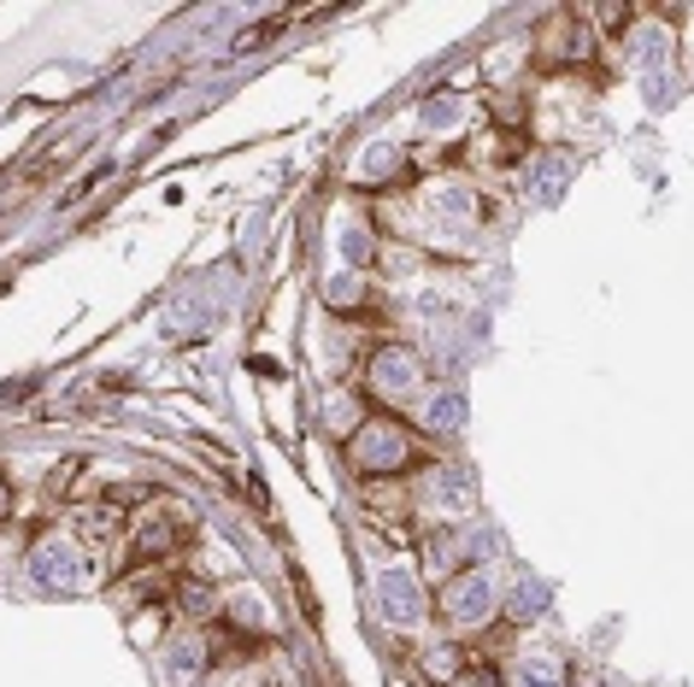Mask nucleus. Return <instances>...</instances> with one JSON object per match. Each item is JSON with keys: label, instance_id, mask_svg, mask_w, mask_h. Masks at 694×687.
Returning <instances> with one entry per match:
<instances>
[{"label": "nucleus", "instance_id": "f257e3e1", "mask_svg": "<svg viewBox=\"0 0 694 687\" xmlns=\"http://www.w3.org/2000/svg\"><path fill=\"white\" fill-rule=\"evenodd\" d=\"M83 576H89V564H83V552L71 547L65 535H48L41 547L30 552V582L48 594H77Z\"/></svg>", "mask_w": 694, "mask_h": 687}, {"label": "nucleus", "instance_id": "f03ea898", "mask_svg": "<svg viewBox=\"0 0 694 687\" xmlns=\"http://www.w3.org/2000/svg\"><path fill=\"white\" fill-rule=\"evenodd\" d=\"M377 617L395 623V628H418L424 623V594H418V576L412 570H383L377 576Z\"/></svg>", "mask_w": 694, "mask_h": 687}, {"label": "nucleus", "instance_id": "7ed1b4c3", "mask_svg": "<svg viewBox=\"0 0 694 687\" xmlns=\"http://www.w3.org/2000/svg\"><path fill=\"white\" fill-rule=\"evenodd\" d=\"M500 605V588H495V576L488 570H476V576H459L454 588H447V617H454L459 628H471V623H488V611Z\"/></svg>", "mask_w": 694, "mask_h": 687}, {"label": "nucleus", "instance_id": "20e7f679", "mask_svg": "<svg viewBox=\"0 0 694 687\" xmlns=\"http://www.w3.org/2000/svg\"><path fill=\"white\" fill-rule=\"evenodd\" d=\"M371 388H377L383 400H412L418 394V359L407 347H383V353L371 359Z\"/></svg>", "mask_w": 694, "mask_h": 687}, {"label": "nucleus", "instance_id": "39448f33", "mask_svg": "<svg viewBox=\"0 0 694 687\" xmlns=\"http://www.w3.org/2000/svg\"><path fill=\"white\" fill-rule=\"evenodd\" d=\"M407 459V435L395 429V423H371V429H359L354 441V464L359 471H388V464Z\"/></svg>", "mask_w": 694, "mask_h": 687}, {"label": "nucleus", "instance_id": "423d86ee", "mask_svg": "<svg viewBox=\"0 0 694 687\" xmlns=\"http://www.w3.org/2000/svg\"><path fill=\"white\" fill-rule=\"evenodd\" d=\"M512 687H566V670L554 652H524L512 664Z\"/></svg>", "mask_w": 694, "mask_h": 687}, {"label": "nucleus", "instance_id": "0eeeda50", "mask_svg": "<svg viewBox=\"0 0 694 687\" xmlns=\"http://www.w3.org/2000/svg\"><path fill=\"white\" fill-rule=\"evenodd\" d=\"M630 53H635V65H642V77H665V60H671V36H665V30H635Z\"/></svg>", "mask_w": 694, "mask_h": 687}, {"label": "nucleus", "instance_id": "6e6552de", "mask_svg": "<svg viewBox=\"0 0 694 687\" xmlns=\"http://www.w3.org/2000/svg\"><path fill=\"white\" fill-rule=\"evenodd\" d=\"M436 505L454 511V517H466L471 511V471H442L436 476Z\"/></svg>", "mask_w": 694, "mask_h": 687}, {"label": "nucleus", "instance_id": "1a4fd4ad", "mask_svg": "<svg viewBox=\"0 0 694 687\" xmlns=\"http://www.w3.org/2000/svg\"><path fill=\"white\" fill-rule=\"evenodd\" d=\"M559 195H566V165H559V159H547L542 171H530V200H542V207H554Z\"/></svg>", "mask_w": 694, "mask_h": 687}, {"label": "nucleus", "instance_id": "9d476101", "mask_svg": "<svg viewBox=\"0 0 694 687\" xmlns=\"http://www.w3.org/2000/svg\"><path fill=\"white\" fill-rule=\"evenodd\" d=\"M418 118H424V129H454L459 118H466V100H459V95H436V100H424Z\"/></svg>", "mask_w": 694, "mask_h": 687}, {"label": "nucleus", "instance_id": "9b49d317", "mask_svg": "<svg viewBox=\"0 0 694 687\" xmlns=\"http://www.w3.org/2000/svg\"><path fill=\"white\" fill-rule=\"evenodd\" d=\"M466 423V400L459 394H436L430 400V429H459Z\"/></svg>", "mask_w": 694, "mask_h": 687}, {"label": "nucleus", "instance_id": "f8f14e48", "mask_svg": "<svg viewBox=\"0 0 694 687\" xmlns=\"http://www.w3.org/2000/svg\"><path fill=\"white\" fill-rule=\"evenodd\" d=\"M547 611V588L542 582H518L512 588V617H542Z\"/></svg>", "mask_w": 694, "mask_h": 687}, {"label": "nucleus", "instance_id": "ddd939ff", "mask_svg": "<svg viewBox=\"0 0 694 687\" xmlns=\"http://www.w3.org/2000/svg\"><path fill=\"white\" fill-rule=\"evenodd\" d=\"M165 670H171L177 682H189L195 670H200V647H195V640H177V647L165 652Z\"/></svg>", "mask_w": 694, "mask_h": 687}, {"label": "nucleus", "instance_id": "4468645a", "mask_svg": "<svg viewBox=\"0 0 694 687\" xmlns=\"http://www.w3.org/2000/svg\"><path fill=\"white\" fill-rule=\"evenodd\" d=\"M336 247H342V259H347V265H365V259H371V236H365L359 224H347L342 236H336Z\"/></svg>", "mask_w": 694, "mask_h": 687}, {"label": "nucleus", "instance_id": "2eb2a0df", "mask_svg": "<svg viewBox=\"0 0 694 687\" xmlns=\"http://www.w3.org/2000/svg\"><path fill=\"white\" fill-rule=\"evenodd\" d=\"M436 212H447V217H471V212H476L471 188H436Z\"/></svg>", "mask_w": 694, "mask_h": 687}, {"label": "nucleus", "instance_id": "dca6fc26", "mask_svg": "<svg viewBox=\"0 0 694 687\" xmlns=\"http://www.w3.org/2000/svg\"><path fill=\"white\" fill-rule=\"evenodd\" d=\"M324 417H330V429H354V423H359V405H354V394H330Z\"/></svg>", "mask_w": 694, "mask_h": 687}, {"label": "nucleus", "instance_id": "f3484780", "mask_svg": "<svg viewBox=\"0 0 694 687\" xmlns=\"http://www.w3.org/2000/svg\"><path fill=\"white\" fill-rule=\"evenodd\" d=\"M324 295H330V305H347V300H359V283H354V276H336Z\"/></svg>", "mask_w": 694, "mask_h": 687}, {"label": "nucleus", "instance_id": "a211bd4d", "mask_svg": "<svg viewBox=\"0 0 694 687\" xmlns=\"http://www.w3.org/2000/svg\"><path fill=\"white\" fill-rule=\"evenodd\" d=\"M454 670H459L454 647H436V652H430V676H454Z\"/></svg>", "mask_w": 694, "mask_h": 687}, {"label": "nucleus", "instance_id": "6ab92c4d", "mask_svg": "<svg viewBox=\"0 0 694 687\" xmlns=\"http://www.w3.org/2000/svg\"><path fill=\"white\" fill-rule=\"evenodd\" d=\"M388 165H395V148H388V141H377V148L365 153V171L377 177V171H388Z\"/></svg>", "mask_w": 694, "mask_h": 687}, {"label": "nucleus", "instance_id": "aec40b11", "mask_svg": "<svg viewBox=\"0 0 694 687\" xmlns=\"http://www.w3.org/2000/svg\"><path fill=\"white\" fill-rule=\"evenodd\" d=\"M418 312H424V317H442V312H447V300L436 295V288H424V295H418Z\"/></svg>", "mask_w": 694, "mask_h": 687}]
</instances>
